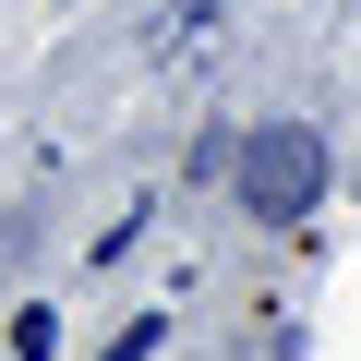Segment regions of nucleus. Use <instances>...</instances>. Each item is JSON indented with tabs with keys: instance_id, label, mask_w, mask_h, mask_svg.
<instances>
[{
	"instance_id": "1",
	"label": "nucleus",
	"mask_w": 361,
	"mask_h": 361,
	"mask_svg": "<svg viewBox=\"0 0 361 361\" xmlns=\"http://www.w3.org/2000/svg\"><path fill=\"white\" fill-rule=\"evenodd\" d=\"M313 193H325V145H313L301 121L241 133V205H253V217H301Z\"/></svg>"
}]
</instances>
